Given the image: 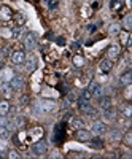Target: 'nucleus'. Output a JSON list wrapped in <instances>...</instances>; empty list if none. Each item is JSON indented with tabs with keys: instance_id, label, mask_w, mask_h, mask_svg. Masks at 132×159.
I'll list each match as a JSON object with an SVG mask.
<instances>
[{
	"instance_id": "f257e3e1",
	"label": "nucleus",
	"mask_w": 132,
	"mask_h": 159,
	"mask_svg": "<svg viewBox=\"0 0 132 159\" xmlns=\"http://www.w3.org/2000/svg\"><path fill=\"white\" fill-rule=\"evenodd\" d=\"M56 108H57V103L54 100H42L37 105V111L40 113H52L56 111Z\"/></svg>"
},
{
	"instance_id": "f03ea898",
	"label": "nucleus",
	"mask_w": 132,
	"mask_h": 159,
	"mask_svg": "<svg viewBox=\"0 0 132 159\" xmlns=\"http://www.w3.org/2000/svg\"><path fill=\"white\" fill-rule=\"evenodd\" d=\"M46 151H48L46 143H45L43 140H40V139H38V142H35V143L32 145V153H34L35 156H43Z\"/></svg>"
},
{
	"instance_id": "7ed1b4c3",
	"label": "nucleus",
	"mask_w": 132,
	"mask_h": 159,
	"mask_svg": "<svg viewBox=\"0 0 132 159\" xmlns=\"http://www.w3.org/2000/svg\"><path fill=\"white\" fill-rule=\"evenodd\" d=\"M78 103H80V110H81L86 116H92V118L97 116V110L92 107L89 102H78Z\"/></svg>"
},
{
	"instance_id": "20e7f679",
	"label": "nucleus",
	"mask_w": 132,
	"mask_h": 159,
	"mask_svg": "<svg viewBox=\"0 0 132 159\" xmlns=\"http://www.w3.org/2000/svg\"><path fill=\"white\" fill-rule=\"evenodd\" d=\"M88 89L91 91L92 97H100V96H103V88H102L100 84H97L96 81H92V83L89 84V88H88Z\"/></svg>"
},
{
	"instance_id": "39448f33",
	"label": "nucleus",
	"mask_w": 132,
	"mask_h": 159,
	"mask_svg": "<svg viewBox=\"0 0 132 159\" xmlns=\"http://www.w3.org/2000/svg\"><path fill=\"white\" fill-rule=\"evenodd\" d=\"M92 132L97 135H103L105 132H107V124H105L103 121H96L94 124H92Z\"/></svg>"
},
{
	"instance_id": "423d86ee",
	"label": "nucleus",
	"mask_w": 132,
	"mask_h": 159,
	"mask_svg": "<svg viewBox=\"0 0 132 159\" xmlns=\"http://www.w3.org/2000/svg\"><path fill=\"white\" fill-rule=\"evenodd\" d=\"M37 43H38V38L35 37V34H29L27 38H25V48L29 51H34L37 48Z\"/></svg>"
},
{
	"instance_id": "0eeeda50",
	"label": "nucleus",
	"mask_w": 132,
	"mask_h": 159,
	"mask_svg": "<svg viewBox=\"0 0 132 159\" xmlns=\"http://www.w3.org/2000/svg\"><path fill=\"white\" fill-rule=\"evenodd\" d=\"M8 83H10V88H11V89H15V91L24 88V80H22L21 76H13Z\"/></svg>"
},
{
	"instance_id": "6e6552de",
	"label": "nucleus",
	"mask_w": 132,
	"mask_h": 159,
	"mask_svg": "<svg viewBox=\"0 0 132 159\" xmlns=\"http://www.w3.org/2000/svg\"><path fill=\"white\" fill-rule=\"evenodd\" d=\"M76 140H80V142H91V132L86 130V129H78Z\"/></svg>"
},
{
	"instance_id": "1a4fd4ad",
	"label": "nucleus",
	"mask_w": 132,
	"mask_h": 159,
	"mask_svg": "<svg viewBox=\"0 0 132 159\" xmlns=\"http://www.w3.org/2000/svg\"><path fill=\"white\" fill-rule=\"evenodd\" d=\"M11 61H13V64H24V61H25V54L22 51H15L11 54Z\"/></svg>"
},
{
	"instance_id": "9d476101",
	"label": "nucleus",
	"mask_w": 132,
	"mask_h": 159,
	"mask_svg": "<svg viewBox=\"0 0 132 159\" xmlns=\"http://www.w3.org/2000/svg\"><path fill=\"white\" fill-rule=\"evenodd\" d=\"M42 135H43V129H42V127H32V129L29 130L30 140H38Z\"/></svg>"
},
{
	"instance_id": "9b49d317",
	"label": "nucleus",
	"mask_w": 132,
	"mask_h": 159,
	"mask_svg": "<svg viewBox=\"0 0 132 159\" xmlns=\"http://www.w3.org/2000/svg\"><path fill=\"white\" fill-rule=\"evenodd\" d=\"M13 76H15V73H13V70H11V69H3V70H2V73H0V80H2L3 83H8Z\"/></svg>"
},
{
	"instance_id": "f8f14e48",
	"label": "nucleus",
	"mask_w": 132,
	"mask_h": 159,
	"mask_svg": "<svg viewBox=\"0 0 132 159\" xmlns=\"http://www.w3.org/2000/svg\"><path fill=\"white\" fill-rule=\"evenodd\" d=\"M99 105L102 108H108V107H112V97L110 96H100L99 97Z\"/></svg>"
},
{
	"instance_id": "ddd939ff",
	"label": "nucleus",
	"mask_w": 132,
	"mask_h": 159,
	"mask_svg": "<svg viewBox=\"0 0 132 159\" xmlns=\"http://www.w3.org/2000/svg\"><path fill=\"white\" fill-rule=\"evenodd\" d=\"M112 67H113V62H112V59H103L102 62H100V70L102 72H110L112 70Z\"/></svg>"
},
{
	"instance_id": "4468645a",
	"label": "nucleus",
	"mask_w": 132,
	"mask_h": 159,
	"mask_svg": "<svg viewBox=\"0 0 132 159\" xmlns=\"http://www.w3.org/2000/svg\"><path fill=\"white\" fill-rule=\"evenodd\" d=\"M120 83H121L123 86H127V84H130V83H132V75H130L129 72L123 73V75L120 76Z\"/></svg>"
},
{
	"instance_id": "2eb2a0df",
	"label": "nucleus",
	"mask_w": 132,
	"mask_h": 159,
	"mask_svg": "<svg viewBox=\"0 0 132 159\" xmlns=\"http://www.w3.org/2000/svg\"><path fill=\"white\" fill-rule=\"evenodd\" d=\"M118 56H120V46H118V45L110 46V49H108V57H110V59H116Z\"/></svg>"
},
{
	"instance_id": "dca6fc26",
	"label": "nucleus",
	"mask_w": 132,
	"mask_h": 159,
	"mask_svg": "<svg viewBox=\"0 0 132 159\" xmlns=\"http://www.w3.org/2000/svg\"><path fill=\"white\" fill-rule=\"evenodd\" d=\"M115 108L108 107V108H103V118L105 119H108V121H112V119H115Z\"/></svg>"
},
{
	"instance_id": "f3484780",
	"label": "nucleus",
	"mask_w": 132,
	"mask_h": 159,
	"mask_svg": "<svg viewBox=\"0 0 132 159\" xmlns=\"http://www.w3.org/2000/svg\"><path fill=\"white\" fill-rule=\"evenodd\" d=\"M120 110H121V113H123L126 118H130V116H132V107H130V105L124 103V105H121V107H120Z\"/></svg>"
},
{
	"instance_id": "a211bd4d",
	"label": "nucleus",
	"mask_w": 132,
	"mask_h": 159,
	"mask_svg": "<svg viewBox=\"0 0 132 159\" xmlns=\"http://www.w3.org/2000/svg\"><path fill=\"white\" fill-rule=\"evenodd\" d=\"M92 99V94H91V91L89 89H84L83 92H81V97L78 99V102H89Z\"/></svg>"
},
{
	"instance_id": "6ab92c4d",
	"label": "nucleus",
	"mask_w": 132,
	"mask_h": 159,
	"mask_svg": "<svg viewBox=\"0 0 132 159\" xmlns=\"http://www.w3.org/2000/svg\"><path fill=\"white\" fill-rule=\"evenodd\" d=\"M0 18L5 19V21H8V19L11 18V10H10L8 7H3L2 10H0Z\"/></svg>"
},
{
	"instance_id": "aec40b11",
	"label": "nucleus",
	"mask_w": 132,
	"mask_h": 159,
	"mask_svg": "<svg viewBox=\"0 0 132 159\" xmlns=\"http://www.w3.org/2000/svg\"><path fill=\"white\" fill-rule=\"evenodd\" d=\"M72 127H75L76 130H78V129H83V127H84L83 119H81V118H73V119H72Z\"/></svg>"
},
{
	"instance_id": "412c9836",
	"label": "nucleus",
	"mask_w": 132,
	"mask_h": 159,
	"mask_svg": "<svg viewBox=\"0 0 132 159\" xmlns=\"http://www.w3.org/2000/svg\"><path fill=\"white\" fill-rule=\"evenodd\" d=\"M123 25H124V29H126V30H130V29H132V16H130V15L124 16V19H123Z\"/></svg>"
},
{
	"instance_id": "4be33fe9",
	"label": "nucleus",
	"mask_w": 132,
	"mask_h": 159,
	"mask_svg": "<svg viewBox=\"0 0 132 159\" xmlns=\"http://www.w3.org/2000/svg\"><path fill=\"white\" fill-rule=\"evenodd\" d=\"M10 111V103L7 100H2L0 102V115H7Z\"/></svg>"
},
{
	"instance_id": "5701e85b",
	"label": "nucleus",
	"mask_w": 132,
	"mask_h": 159,
	"mask_svg": "<svg viewBox=\"0 0 132 159\" xmlns=\"http://www.w3.org/2000/svg\"><path fill=\"white\" fill-rule=\"evenodd\" d=\"M108 32H110V35H118V34L121 32V25H120V24H112L110 29H108Z\"/></svg>"
},
{
	"instance_id": "b1692460",
	"label": "nucleus",
	"mask_w": 132,
	"mask_h": 159,
	"mask_svg": "<svg viewBox=\"0 0 132 159\" xmlns=\"http://www.w3.org/2000/svg\"><path fill=\"white\" fill-rule=\"evenodd\" d=\"M108 139H110L112 142H118V140H121V134H120V130H112V132H110V135H108Z\"/></svg>"
},
{
	"instance_id": "393cba45",
	"label": "nucleus",
	"mask_w": 132,
	"mask_h": 159,
	"mask_svg": "<svg viewBox=\"0 0 132 159\" xmlns=\"http://www.w3.org/2000/svg\"><path fill=\"white\" fill-rule=\"evenodd\" d=\"M121 139H123V142L127 145V147H130V145H132V132L127 130L126 134H124V137H121Z\"/></svg>"
},
{
	"instance_id": "a878e982",
	"label": "nucleus",
	"mask_w": 132,
	"mask_h": 159,
	"mask_svg": "<svg viewBox=\"0 0 132 159\" xmlns=\"http://www.w3.org/2000/svg\"><path fill=\"white\" fill-rule=\"evenodd\" d=\"M11 92H13V89L10 88V84H7V83H5V84L2 86V94H3V96L8 99V97L11 96Z\"/></svg>"
},
{
	"instance_id": "bb28decb",
	"label": "nucleus",
	"mask_w": 132,
	"mask_h": 159,
	"mask_svg": "<svg viewBox=\"0 0 132 159\" xmlns=\"http://www.w3.org/2000/svg\"><path fill=\"white\" fill-rule=\"evenodd\" d=\"M73 64L76 65V67H83V65H84V59L81 56H75L73 57Z\"/></svg>"
},
{
	"instance_id": "cd10ccee",
	"label": "nucleus",
	"mask_w": 132,
	"mask_h": 159,
	"mask_svg": "<svg viewBox=\"0 0 132 159\" xmlns=\"http://www.w3.org/2000/svg\"><path fill=\"white\" fill-rule=\"evenodd\" d=\"M0 137L8 139V137H10V129H8V127H5V126L0 127Z\"/></svg>"
},
{
	"instance_id": "c85d7f7f",
	"label": "nucleus",
	"mask_w": 132,
	"mask_h": 159,
	"mask_svg": "<svg viewBox=\"0 0 132 159\" xmlns=\"http://www.w3.org/2000/svg\"><path fill=\"white\" fill-rule=\"evenodd\" d=\"M110 8H112L113 11H115V10H120V8H121V2H120V0H112Z\"/></svg>"
},
{
	"instance_id": "c756f323",
	"label": "nucleus",
	"mask_w": 132,
	"mask_h": 159,
	"mask_svg": "<svg viewBox=\"0 0 132 159\" xmlns=\"http://www.w3.org/2000/svg\"><path fill=\"white\" fill-rule=\"evenodd\" d=\"M21 35H22V29H21V27H18V29H15V30L11 32V37H13V38H19Z\"/></svg>"
},
{
	"instance_id": "7c9ffc66",
	"label": "nucleus",
	"mask_w": 132,
	"mask_h": 159,
	"mask_svg": "<svg viewBox=\"0 0 132 159\" xmlns=\"http://www.w3.org/2000/svg\"><path fill=\"white\" fill-rule=\"evenodd\" d=\"M118 35H121V42L123 43H127V40H129V35H127V32H120V34H118Z\"/></svg>"
},
{
	"instance_id": "2f4dec72",
	"label": "nucleus",
	"mask_w": 132,
	"mask_h": 159,
	"mask_svg": "<svg viewBox=\"0 0 132 159\" xmlns=\"http://www.w3.org/2000/svg\"><path fill=\"white\" fill-rule=\"evenodd\" d=\"M21 124H24V119H22L21 116H18V118L15 119V126H21Z\"/></svg>"
},
{
	"instance_id": "473e14b6",
	"label": "nucleus",
	"mask_w": 132,
	"mask_h": 159,
	"mask_svg": "<svg viewBox=\"0 0 132 159\" xmlns=\"http://www.w3.org/2000/svg\"><path fill=\"white\" fill-rule=\"evenodd\" d=\"M16 22H18V25H21V24L24 22V16H22V15H18V16H16Z\"/></svg>"
},
{
	"instance_id": "72a5a7b5",
	"label": "nucleus",
	"mask_w": 132,
	"mask_h": 159,
	"mask_svg": "<svg viewBox=\"0 0 132 159\" xmlns=\"http://www.w3.org/2000/svg\"><path fill=\"white\" fill-rule=\"evenodd\" d=\"M8 157H11V159H16V157H19V154H18L16 151H10V154H8Z\"/></svg>"
},
{
	"instance_id": "f704fd0d",
	"label": "nucleus",
	"mask_w": 132,
	"mask_h": 159,
	"mask_svg": "<svg viewBox=\"0 0 132 159\" xmlns=\"http://www.w3.org/2000/svg\"><path fill=\"white\" fill-rule=\"evenodd\" d=\"M54 3L57 5V0H49V8H52V7H54Z\"/></svg>"
},
{
	"instance_id": "c9c22d12",
	"label": "nucleus",
	"mask_w": 132,
	"mask_h": 159,
	"mask_svg": "<svg viewBox=\"0 0 132 159\" xmlns=\"http://www.w3.org/2000/svg\"><path fill=\"white\" fill-rule=\"evenodd\" d=\"M0 157H3V153H0Z\"/></svg>"
}]
</instances>
